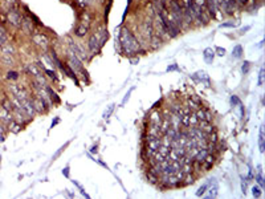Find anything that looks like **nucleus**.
<instances>
[{"label":"nucleus","instance_id":"b1692460","mask_svg":"<svg viewBox=\"0 0 265 199\" xmlns=\"http://www.w3.org/2000/svg\"><path fill=\"white\" fill-rule=\"evenodd\" d=\"M218 52H219V55H220V56H224L225 49H224V48H218Z\"/></svg>","mask_w":265,"mask_h":199},{"label":"nucleus","instance_id":"2eb2a0df","mask_svg":"<svg viewBox=\"0 0 265 199\" xmlns=\"http://www.w3.org/2000/svg\"><path fill=\"white\" fill-rule=\"evenodd\" d=\"M249 66H251V63H249V61H244V65H243V68H241V69H243V73H244V74L248 73Z\"/></svg>","mask_w":265,"mask_h":199},{"label":"nucleus","instance_id":"9d476101","mask_svg":"<svg viewBox=\"0 0 265 199\" xmlns=\"http://www.w3.org/2000/svg\"><path fill=\"white\" fill-rule=\"evenodd\" d=\"M113 110H114V105H109V106H108V109H106L105 112H104V118H105V119H108L110 116H112Z\"/></svg>","mask_w":265,"mask_h":199},{"label":"nucleus","instance_id":"39448f33","mask_svg":"<svg viewBox=\"0 0 265 199\" xmlns=\"http://www.w3.org/2000/svg\"><path fill=\"white\" fill-rule=\"evenodd\" d=\"M208 191H210V193L207 194L206 197H207V198H215L216 195H218V183L214 182V187L211 186V189L208 190Z\"/></svg>","mask_w":265,"mask_h":199},{"label":"nucleus","instance_id":"6ab92c4d","mask_svg":"<svg viewBox=\"0 0 265 199\" xmlns=\"http://www.w3.org/2000/svg\"><path fill=\"white\" fill-rule=\"evenodd\" d=\"M48 90H49V93H51V97H52V100H55L56 102H60V98H59V97H57V94H56V93H55V92H52L51 89H48Z\"/></svg>","mask_w":265,"mask_h":199},{"label":"nucleus","instance_id":"f03ea898","mask_svg":"<svg viewBox=\"0 0 265 199\" xmlns=\"http://www.w3.org/2000/svg\"><path fill=\"white\" fill-rule=\"evenodd\" d=\"M222 3V8L227 12H232L231 10L235 7V0H220Z\"/></svg>","mask_w":265,"mask_h":199},{"label":"nucleus","instance_id":"7c9ffc66","mask_svg":"<svg viewBox=\"0 0 265 199\" xmlns=\"http://www.w3.org/2000/svg\"><path fill=\"white\" fill-rule=\"evenodd\" d=\"M238 2H240L241 4H244V3H247V0H238Z\"/></svg>","mask_w":265,"mask_h":199},{"label":"nucleus","instance_id":"393cba45","mask_svg":"<svg viewBox=\"0 0 265 199\" xmlns=\"http://www.w3.org/2000/svg\"><path fill=\"white\" fill-rule=\"evenodd\" d=\"M235 25H236V24H233V23H224V24H222L220 27L223 28V27H235Z\"/></svg>","mask_w":265,"mask_h":199},{"label":"nucleus","instance_id":"f257e3e1","mask_svg":"<svg viewBox=\"0 0 265 199\" xmlns=\"http://www.w3.org/2000/svg\"><path fill=\"white\" fill-rule=\"evenodd\" d=\"M119 41H121V45H122L123 49H125V52H127L129 55L138 52V49H139L138 41H137L135 37L130 33V31L127 29V28H123L122 29L121 36H119Z\"/></svg>","mask_w":265,"mask_h":199},{"label":"nucleus","instance_id":"20e7f679","mask_svg":"<svg viewBox=\"0 0 265 199\" xmlns=\"http://www.w3.org/2000/svg\"><path fill=\"white\" fill-rule=\"evenodd\" d=\"M10 130L12 133H19L21 130V125L19 122H16V121H11L10 122Z\"/></svg>","mask_w":265,"mask_h":199},{"label":"nucleus","instance_id":"4468645a","mask_svg":"<svg viewBox=\"0 0 265 199\" xmlns=\"http://www.w3.org/2000/svg\"><path fill=\"white\" fill-rule=\"evenodd\" d=\"M3 109L8 110V112H11V110H13V106H12V102H10V101H6V102L3 104Z\"/></svg>","mask_w":265,"mask_h":199},{"label":"nucleus","instance_id":"bb28decb","mask_svg":"<svg viewBox=\"0 0 265 199\" xmlns=\"http://www.w3.org/2000/svg\"><path fill=\"white\" fill-rule=\"evenodd\" d=\"M63 174H64L65 176H68V175H69V167H65V169L63 170Z\"/></svg>","mask_w":265,"mask_h":199},{"label":"nucleus","instance_id":"0eeeda50","mask_svg":"<svg viewBox=\"0 0 265 199\" xmlns=\"http://www.w3.org/2000/svg\"><path fill=\"white\" fill-rule=\"evenodd\" d=\"M146 178L149 179V182H150V183H157V182H158V175H157V174H154V172H151L150 170H149L147 174H146Z\"/></svg>","mask_w":265,"mask_h":199},{"label":"nucleus","instance_id":"7ed1b4c3","mask_svg":"<svg viewBox=\"0 0 265 199\" xmlns=\"http://www.w3.org/2000/svg\"><path fill=\"white\" fill-rule=\"evenodd\" d=\"M204 60L207 61V63H212V60H214V51L211 49V48H207V49L204 51Z\"/></svg>","mask_w":265,"mask_h":199},{"label":"nucleus","instance_id":"5701e85b","mask_svg":"<svg viewBox=\"0 0 265 199\" xmlns=\"http://www.w3.org/2000/svg\"><path fill=\"white\" fill-rule=\"evenodd\" d=\"M241 187H243V193H244V195H245V193H247V182H244V180H243Z\"/></svg>","mask_w":265,"mask_h":199},{"label":"nucleus","instance_id":"412c9836","mask_svg":"<svg viewBox=\"0 0 265 199\" xmlns=\"http://www.w3.org/2000/svg\"><path fill=\"white\" fill-rule=\"evenodd\" d=\"M231 102H232V105H233V106H235V105H238V102H240V101H238V98H237L236 96H232Z\"/></svg>","mask_w":265,"mask_h":199},{"label":"nucleus","instance_id":"6e6552de","mask_svg":"<svg viewBox=\"0 0 265 199\" xmlns=\"http://www.w3.org/2000/svg\"><path fill=\"white\" fill-rule=\"evenodd\" d=\"M241 53H243V48L240 45H237V47H235V49H233L232 55H233V57H236V59H240Z\"/></svg>","mask_w":265,"mask_h":199},{"label":"nucleus","instance_id":"f3484780","mask_svg":"<svg viewBox=\"0 0 265 199\" xmlns=\"http://www.w3.org/2000/svg\"><path fill=\"white\" fill-rule=\"evenodd\" d=\"M252 191H253V197H256V198L261 197V191H260L259 187H253V189H252Z\"/></svg>","mask_w":265,"mask_h":199},{"label":"nucleus","instance_id":"f8f14e48","mask_svg":"<svg viewBox=\"0 0 265 199\" xmlns=\"http://www.w3.org/2000/svg\"><path fill=\"white\" fill-rule=\"evenodd\" d=\"M89 43H90V44H89L90 49H92V51H96V48H97V37H96V36H92V39H90Z\"/></svg>","mask_w":265,"mask_h":199},{"label":"nucleus","instance_id":"dca6fc26","mask_svg":"<svg viewBox=\"0 0 265 199\" xmlns=\"http://www.w3.org/2000/svg\"><path fill=\"white\" fill-rule=\"evenodd\" d=\"M10 19H11V21H12V24H15V25L19 24V16L15 15V13H12V15L10 16Z\"/></svg>","mask_w":265,"mask_h":199},{"label":"nucleus","instance_id":"cd10ccee","mask_svg":"<svg viewBox=\"0 0 265 199\" xmlns=\"http://www.w3.org/2000/svg\"><path fill=\"white\" fill-rule=\"evenodd\" d=\"M176 68H178V66H176V65H172V66H169V68H167V70H169V72H170V70H175Z\"/></svg>","mask_w":265,"mask_h":199},{"label":"nucleus","instance_id":"a211bd4d","mask_svg":"<svg viewBox=\"0 0 265 199\" xmlns=\"http://www.w3.org/2000/svg\"><path fill=\"white\" fill-rule=\"evenodd\" d=\"M132 90H134V88H131V89H130L129 92L126 93V97H125V98H123V101H122V105H125V104H126V101L130 98V94H131V93H132Z\"/></svg>","mask_w":265,"mask_h":199},{"label":"nucleus","instance_id":"1a4fd4ad","mask_svg":"<svg viewBox=\"0 0 265 199\" xmlns=\"http://www.w3.org/2000/svg\"><path fill=\"white\" fill-rule=\"evenodd\" d=\"M259 143H260V151H264V131L263 127L260 129V137H259Z\"/></svg>","mask_w":265,"mask_h":199},{"label":"nucleus","instance_id":"ddd939ff","mask_svg":"<svg viewBox=\"0 0 265 199\" xmlns=\"http://www.w3.org/2000/svg\"><path fill=\"white\" fill-rule=\"evenodd\" d=\"M85 33H86V27H78L77 31H76L77 36H84Z\"/></svg>","mask_w":265,"mask_h":199},{"label":"nucleus","instance_id":"a878e982","mask_svg":"<svg viewBox=\"0 0 265 199\" xmlns=\"http://www.w3.org/2000/svg\"><path fill=\"white\" fill-rule=\"evenodd\" d=\"M45 72L48 73V76H49V77H53V78H55V73H53V72H52V70H49V69H47V70H45Z\"/></svg>","mask_w":265,"mask_h":199},{"label":"nucleus","instance_id":"9b49d317","mask_svg":"<svg viewBox=\"0 0 265 199\" xmlns=\"http://www.w3.org/2000/svg\"><path fill=\"white\" fill-rule=\"evenodd\" d=\"M208 187H210V182H208V183H204V184H203V186H202V187H200V189H199V190H198V191H196V195H198V197H200V195H203V194H204V193H206V190H207V189H208Z\"/></svg>","mask_w":265,"mask_h":199},{"label":"nucleus","instance_id":"c756f323","mask_svg":"<svg viewBox=\"0 0 265 199\" xmlns=\"http://www.w3.org/2000/svg\"><path fill=\"white\" fill-rule=\"evenodd\" d=\"M249 28H251V27H245V28H243V29H241V32H245V31H248Z\"/></svg>","mask_w":265,"mask_h":199},{"label":"nucleus","instance_id":"c85d7f7f","mask_svg":"<svg viewBox=\"0 0 265 199\" xmlns=\"http://www.w3.org/2000/svg\"><path fill=\"white\" fill-rule=\"evenodd\" d=\"M92 153H97V146H93L92 147Z\"/></svg>","mask_w":265,"mask_h":199},{"label":"nucleus","instance_id":"423d86ee","mask_svg":"<svg viewBox=\"0 0 265 199\" xmlns=\"http://www.w3.org/2000/svg\"><path fill=\"white\" fill-rule=\"evenodd\" d=\"M207 4H208V8H210V12L212 13V16L215 15V12H216V8H218V6H216V0H207L206 2Z\"/></svg>","mask_w":265,"mask_h":199},{"label":"nucleus","instance_id":"2f4dec72","mask_svg":"<svg viewBox=\"0 0 265 199\" xmlns=\"http://www.w3.org/2000/svg\"><path fill=\"white\" fill-rule=\"evenodd\" d=\"M3 131H4V129H3V126L0 125V133H3Z\"/></svg>","mask_w":265,"mask_h":199},{"label":"nucleus","instance_id":"aec40b11","mask_svg":"<svg viewBox=\"0 0 265 199\" xmlns=\"http://www.w3.org/2000/svg\"><path fill=\"white\" fill-rule=\"evenodd\" d=\"M264 82V69L260 70V77H259V85H263Z\"/></svg>","mask_w":265,"mask_h":199},{"label":"nucleus","instance_id":"4be33fe9","mask_svg":"<svg viewBox=\"0 0 265 199\" xmlns=\"http://www.w3.org/2000/svg\"><path fill=\"white\" fill-rule=\"evenodd\" d=\"M17 77H19V76H17V73H16V72H10V73H8V78L16 80Z\"/></svg>","mask_w":265,"mask_h":199}]
</instances>
